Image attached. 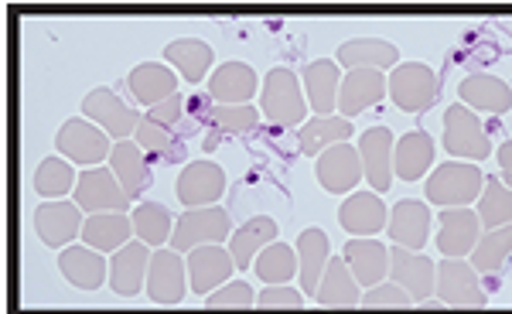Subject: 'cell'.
I'll list each match as a JSON object with an SVG mask.
<instances>
[{
    "label": "cell",
    "instance_id": "1",
    "mask_svg": "<svg viewBox=\"0 0 512 314\" xmlns=\"http://www.w3.org/2000/svg\"><path fill=\"white\" fill-rule=\"evenodd\" d=\"M424 192L431 205H441V209H465V205L478 202V192H485V175L478 171V164L448 161V164H441V168H434Z\"/></svg>",
    "mask_w": 512,
    "mask_h": 314
},
{
    "label": "cell",
    "instance_id": "2",
    "mask_svg": "<svg viewBox=\"0 0 512 314\" xmlns=\"http://www.w3.org/2000/svg\"><path fill=\"white\" fill-rule=\"evenodd\" d=\"M113 147H117V140L86 117L65 120L59 134H55V151H59V157L72 164H86V168H103V161H110Z\"/></svg>",
    "mask_w": 512,
    "mask_h": 314
},
{
    "label": "cell",
    "instance_id": "3",
    "mask_svg": "<svg viewBox=\"0 0 512 314\" xmlns=\"http://www.w3.org/2000/svg\"><path fill=\"white\" fill-rule=\"evenodd\" d=\"M263 117L277 127H304L308 117V96H304V82L294 76L291 69H270L263 79V96H260Z\"/></svg>",
    "mask_w": 512,
    "mask_h": 314
},
{
    "label": "cell",
    "instance_id": "4",
    "mask_svg": "<svg viewBox=\"0 0 512 314\" xmlns=\"http://www.w3.org/2000/svg\"><path fill=\"white\" fill-rule=\"evenodd\" d=\"M233 222L229 212L219 205L209 209H185L175 222V236H171V250H178L181 256H188L198 246H222L226 239H233Z\"/></svg>",
    "mask_w": 512,
    "mask_h": 314
},
{
    "label": "cell",
    "instance_id": "5",
    "mask_svg": "<svg viewBox=\"0 0 512 314\" xmlns=\"http://www.w3.org/2000/svg\"><path fill=\"white\" fill-rule=\"evenodd\" d=\"M444 151L468 164H478L492 154L489 130L478 120V113L468 110L465 103H454L444 113Z\"/></svg>",
    "mask_w": 512,
    "mask_h": 314
},
{
    "label": "cell",
    "instance_id": "6",
    "mask_svg": "<svg viewBox=\"0 0 512 314\" xmlns=\"http://www.w3.org/2000/svg\"><path fill=\"white\" fill-rule=\"evenodd\" d=\"M437 72L424 62H400L390 72V99L403 113H427L437 103Z\"/></svg>",
    "mask_w": 512,
    "mask_h": 314
},
{
    "label": "cell",
    "instance_id": "7",
    "mask_svg": "<svg viewBox=\"0 0 512 314\" xmlns=\"http://www.w3.org/2000/svg\"><path fill=\"white\" fill-rule=\"evenodd\" d=\"M82 117L93 120L96 127H103L117 144L120 140L137 137V127L144 123V113H137L134 106L123 103V99L106 86L93 89V93L82 99Z\"/></svg>",
    "mask_w": 512,
    "mask_h": 314
},
{
    "label": "cell",
    "instance_id": "8",
    "mask_svg": "<svg viewBox=\"0 0 512 314\" xmlns=\"http://www.w3.org/2000/svg\"><path fill=\"white\" fill-rule=\"evenodd\" d=\"M72 202H76L82 212H89V216H106V212H127V205L134 202V198L123 192L113 168H86L79 175L76 198H72Z\"/></svg>",
    "mask_w": 512,
    "mask_h": 314
},
{
    "label": "cell",
    "instance_id": "9",
    "mask_svg": "<svg viewBox=\"0 0 512 314\" xmlns=\"http://www.w3.org/2000/svg\"><path fill=\"white\" fill-rule=\"evenodd\" d=\"M434 297L441 304H451V308H485L489 304V294L478 284V270L465 260H448L444 256L437 263V291Z\"/></svg>",
    "mask_w": 512,
    "mask_h": 314
},
{
    "label": "cell",
    "instance_id": "10",
    "mask_svg": "<svg viewBox=\"0 0 512 314\" xmlns=\"http://www.w3.org/2000/svg\"><path fill=\"white\" fill-rule=\"evenodd\" d=\"M147 297L154 304H181V297L192 291L188 284V260L178 250H154L151 256V270H147Z\"/></svg>",
    "mask_w": 512,
    "mask_h": 314
},
{
    "label": "cell",
    "instance_id": "11",
    "mask_svg": "<svg viewBox=\"0 0 512 314\" xmlns=\"http://www.w3.org/2000/svg\"><path fill=\"white\" fill-rule=\"evenodd\" d=\"M226 192V171L216 161H192L175 181V195L185 209H209Z\"/></svg>",
    "mask_w": 512,
    "mask_h": 314
},
{
    "label": "cell",
    "instance_id": "12",
    "mask_svg": "<svg viewBox=\"0 0 512 314\" xmlns=\"http://www.w3.org/2000/svg\"><path fill=\"white\" fill-rule=\"evenodd\" d=\"M390 277L410 297H414V304H427L437 291V263L427 260V253H414V250H403V246H393L390 250Z\"/></svg>",
    "mask_w": 512,
    "mask_h": 314
},
{
    "label": "cell",
    "instance_id": "13",
    "mask_svg": "<svg viewBox=\"0 0 512 314\" xmlns=\"http://www.w3.org/2000/svg\"><path fill=\"white\" fill-rule=\"evenodd\" d=\"M31 226H35V233L45 246H52V250H65L72 239L82 236L86 219H82V209L76 202H45L35 209Z\"/></svg>",
    "mask_w": 512,
    "mask_h": 314
},
{
    "label": "cell",
    "instance_id": "14",
    "mask_svg": "<svg viewBox=\"0 0 512 314\" xmlns=\"http://www.w3.org/2000/svg\"><path fill=\"white\" fill-rule=\"evenodd\" d=\"M437 226H441V233H437V250H441L448 260H465L468 253H475L478 246V233H482V219H478L475 209H441V216H437Z\"/></svg>",
    "mask_w": 512,
    "mask_h": 314
},
{
    "label": "cell",
    "instance_id": "15",
    "mask_svg": "<svg viewBox=\"0 0 512 314\" xmlns=\"http://www.w3.org/2000/svg\"><path fill=\"white\" fill-rule=\"evenodd\" d=\"M185 260H188V284H192V291L198 297H209L219 287H226L236 267L233 253L222 250V246H198Z\"/></svg>",
    "mask_w": 512,
    "mask_h": 314
},
{
    "label": "cell",
    "instance_id": "16",
    "mask_svg": "<svg viewBox=\"0 0 512 314\" xmlns=\"http://www.w3.org/2000/svg\"><path fill=\"white\" fill-rule=\"evenodd\" d=\"M338 222L345 233H352V239H373L390 226V209L376 192H352L338 209Z\"/></svg>",
    "mask_w": 512,
    "mask_h": 314
},
{
    "label": "cell",
    "instance_id": "17",
    "mask_svg": "<svg viewBox=\"0 0 512 314\" xmlns=\"http://www.w3.org/2000/svg\"><path fill=\"white\" fill-rule=\"evenodd\" d=\"M393 134L390 127H373L359 137V154H362V171L376 195L393 188Z\"/></svg>",
    "mask_w": 512,
    "mask_h": 314
},
{
    "label": "cell",
    "instance_id": "18",
    "mask_svg": "<svg viewBox=\"0 0 512 314\" xmlns=\"http://www.w3.org/2000/svg\"><path fill=\"white\" fill-rule=\"evenodd\" d=\"M366 178L362 171V154L352 144H335L318 157V185L332 195L352 192L359 181Z\"/></svg>",
    "mask_w": 512,
    "mask_h": 314
},
{
    "label": "cell",
    "instance_id": "19",
    "mask_svg": "<svg viewBox=\"0 0 512 314\" xmlns=\"http://www.w3.org/2000/svg\"><path fill=\"white\" fill-rule=\"evenodd\" d=\"M390 233L393 246H403V250L424 253L427 236H431V209H427L420 198H403L390 209Z\"/></svg>",
    "mask_w": 512,
    "mask_h": 314
},
{
    "label": "cell",
    "instance_id": "20",
    "mask_svg": "<svg viewBox=\"0 0 512 314\" xmlns=\"http://www.w3.org/2000/svg\"><path fill=\"white\" fill-rule=\"evenodd\" d=\"M383 96H390V76L386 72H349L342 79V89H338V117H359L362 110L376 106Z\"/></svg>",
    "mask_w": 512,
    "mask_h": 314
},
{
    "label": "cell",
    "instance_id": "21",
    "mask_svg": "<svg viewBox=\"0 0 512 314\" xmlns=\"http://www.w3.org/2000/svg\"><path fill=\"white\" fill-rule=\"evenodd\" d=\"M151 246L130 239L123 250L110 256V287L120 297H134L140 287H147V270H151Z\"/></svg>",
    "mask_w": 512,
    "mask_h": 314
},
{
    "label": "cell",
    "instance_id": "22",
    "mask_svg": "<svg viewBox=\"0 0 512 314\" xmlns=\"http://www.w3.org/2000/svg\"><path fill=\"white\" fill-rule=\"evenodd\" d=\"M260 89V79L246 62H226L209 76V99L216 106H246Z\"/></svg>",
    "mask_w": 512,
    "mask_h": 314
},
{
    "label": "cell",
    "instance_id": "23",
    "mask_svg": "<svg viewBox=\"0 0 512 314\" xmlns=\"http://www.w3.org/2000/svg\"><path fill=\"white\" fill-rule=\"evenodd\" d=\"M304 96H308V106L315 110V117H335L338 110V89H342V72H338V62L332 59H315L304 69Z\"/></svg>",
    "mask_w": 512,
    "mask_h": 314
},
{
    "label": "cell",
    "instance_id": "24",
    "mask_svg": "<svg viewBox=\"0 0 512 314\" xmlns=\"http://www.w3.org/2000/svg\"><path fill=\"white\" fill-rule=\"evenodd\" d=\"M59 270L79 291H96L110 277V260H103V253H96L93 246H65L59 253Z\"/></svg>",
    "mask_w": 512,
    "mask_h": 314
},
{
    "label": "cell",
    "instance_id": "25",
    "mask_svg": "<svg viewBox=\"0 0 512 314\" xmlns=\"http://www.w3.org/2000/svg\"><path fill=\"white\" fill-rule=\"evenodd\" d=\"M342 256L355 280H359V287H379L390 274V250L379 239H349Z\"/></svg>",
    "mask_w": 512,
    "mask_h": 314
},
{
    "label": "cell",
    "instance_id": "26",
    "mask_svg": "<svg viewBox=\"0 0 512 314\" xmlns=\"http://www.w3.org/2000/svg\"><path fill=\"white\" fill-rule=\"evenodd\" d=\"M127 86H130V96H134L140 106H147V110L161 106L164 99L178 96V76H175V69H168V65H161V62L137 65V69L130 72Z\"/></svg>",
    "mask_w": 512,
    "mask_h": 314
},
{
    "label": "cell",
    "instance_id": "27",
    "mask_svg": "<svg viewBox=\"0 0 512 314\" xmlns=\"http://www.w3.org/2000/svg\"><path fill=\"white\" fill-rule=\"evenodd\" d=\"M458 96L468 110L475 113H509L512 110V89L502 79L489 76V72H475V76L461 79Z\"/></svg>",
    "mask_w": 512,
    "mask_h": 314
},
{
    "label": "cell",
    "instance_id": "28",
    "mask_svg": "<svg viewBox=\"0 0 512 314\" xmlns=\"http://www.w3.org/2000/svg\"><path fill=\"white\" fill-rule=\"evenodd\" d=\"M434 154V137L427 130H410L393 147V175L400 181H420L424 171L434 164Z\"/></svg>",
    "mask_w": 512,
    "mask_h": 314
},
{
    "label": "cell",
    "instance_id": "29",
    "mask_svg": "<svg viewBox=\"0 0 512 314\" xmlns=\"http://www.w3.org/2000/svg\"><path fill=\"white\" fill-rule=\"evenodd\" d=\"M338 62L345 65L349 72H386V69H396L400 65V52L390 41H379V38H355V41H345L338 48Z\"/></svg>",
    "mask_w": 512,
    "mask_h": 314
},
{
    "label": "cell",
    "instance_id": "30",
    "mask_svg": "<svg viewBox=\"0 0 512 314\" xmlns=\"http://www.w3.org/2000/svg\"><path fill=\"white\" fill-rule=\"evenodd\" d=\"M297 260H301V287H304V297L315 301L318 297V287H321V277H325L328 263H332V250H328V236L321 229H304L297 236Z\"/></svg>",
    "mask_w": 512,
    "mask_h": 314
},
{
    "label": "cell",
    "instance_id": "31",
    "mask_svg": "<svg viewBox=\"0 0 512 314\" xmlns=\"http://www.w3.org/2000/svg\"><path fill=\"white\" fill-rule=\"evenodd\" d=\"M270 243H277V222L270 216H253L236 229L229 239V253L236 260V270H253L256 256L267 250Z\"/></svg>",
    "mask_w": 512,
    "mask_h": 314
},
{
    "label": "cell",
    "instance_id": "32",
    "mask_svg": "<svg viewBox=\"0 0 512 314\" xmlns=\"http://www.w3.org/2000/svg\"><path fill=\"white\" fill-rule=\"evenodd\" d=\"M130 236H137L134 219L127 212H106V216H86L79 239L96 253H117L130 243Z\"/></svg>",
    "mask_w": 512,
    "mask_h": 314
},
{
    "label": "cell",
    "instance_id": "33",
    "mask_svg": "<svg viewBox=\"0 0 512 314\" xmlns=\"http://www.w3.org/2000/svg\"><path fill=\"white\" fill-rule=\"evenodd\" d=\"M110 168L113 175L120 178L123 192L130 198H140L151 188V164H147V154L140 151L137 140H120L110 154Z\"/></svg>",
    "mask_w": 512,
    "mask_h": 314
},
{
    "label": "cell",
    "instance_id": "34",
    "mask_svg": "<svg viewBox=\"0 0 512 314\" xmlns=\"http://www.w3.org/2000/svg\"><path fill=\"white\" fill-rule=\"evenodd\" d=\"M134 140L151 161H161V164L185 161V140L178 137V127H168V123L154 120L151 113H144V123L137 127Z\"/></svg>",
    "mask_w": 512,
    "mask_h": 314
},
{
    "label": "cell",
    "instance_id": "35",
    "mask_svg": "<svg viewBox=\"0 0 512 314\" xmlns=\"http://www.w3.org/2000/svg\"><path fill=\"white\" fill-rule=\"evenodd\" d=\"M355 134L352 120L345 117H315L304 127H297V147L308 157H321L328 147L335 144H349V137Z\"/></svg>",
    "mask_w": 512,
    "mask_h": 314
},
{
    "label": "cell",
    "instance_id": "36",
    "mask_svg": "<svg viewBox=\"0 0 512 314\" xmlns=\"http://www.w3.org/2000/svg\"><path fill=\"white\" fill-rule=\"evenodd\" d=\"M212 45H205V41L198 38H178L171 41V45H164V62L171 65V69L181 72V79L192 82V86H198V82L205 79V72L212 69Z\"/></svg>",
    "mask_w": 512,
    "mask_h": 314
},
{
    "label": "cell",
    "instance_id": "37",
    "mask_svg": "<svg viewBox=\"0 0 512 314\" xmlns=\"http://www.w3.org/2000/svg\"><path fill=\"white\" fill-rule=\"evenodd\" d=\"M315 301L321 304V308H355V304H362L359 280H355V274L349 270V263L345 260L328 263Z\"/></svg>",
    "mask_w": 512,
    "mask_h": 314
},
{
    "label": "cell",
    "instance_id": "38",
    "mask_svg": "<svg viewBox=\"0 0 512 314\" xmlns=\"http://www.w3.org/2000/svg\"><path fill=\"white\" fill-rule=\"evenodd\" d=\"M253 274L263 280L267 287H284L301 274V260H297V246L287 243H270L267 250L256 256Z\"/></svg>",
    "mask_w": 512,
    "mask_h": 314
},
{
    "label": "cell",
    "instance_id": "39",
    "mask_svg": "<svg viewBox=\"0 0 512 314\" xmlns=\"http://www.w3.org/2000/svg\"><path fill=\"white\" fill-rule=\"evenodd\" d=\"M130 219H134L137 239L147 246L164 250V243H171V236H175V219H171V212L158 202H140Z\"/></svg>",
    "mask_w": 512,
    "mask_h": 314
},
{
    "label": "cell",
    "instance_id": "40",
    "mask_svg": "<svg viewBox=\"0 0 512 314\" xmlns=\"http://www.w3.org/2000/svg\"><path fill=\"white\" fill-rule=\"evenodd\" d=\"M512 256V226H499V229H485L482 239H478L475 253H472V267L478 274L495 277L506 260Z\"/></svg>",
    "mask_w": 512,
    "mask_h": 314
},
{
    "label": "cell",
    "instance_id": "41",
    "mask_svg": "<svg viewBox=\"0 0 512 314\" xmlns=\"http://www.w3.org/2000/svg\"><path fill=\"white\" fill-rule=\"evenodd\" d=\"M478 219H482L485 229L512 226V188H506V181L485 175V192L478 198Z\"/></svg>",
    "mask_w": 512,
    "mask_h": 314
},
{
    "label": "cell",
    "instance_id": "42",
    "mask_svg": "<svg viewBox=\"0 0 512 314\" xmlns=\"http://www.w3.org/2000/svg\"><path fill=\"white\" fill-rule=\"evenodd\" d=\"M76 185H79V175L72 171V161H65V157H48V161L38 164V171H35L38 195L59 198V195L76 192Z\"/></svg>",
    "mask_w": 512,
    "mask_h": 314
},
{
    "label": "cell",
    "instance_id": "43",
    "mask_svg": "<svg viewBox=\"0 0 512 314\" xmlns=\"http://www.w3.org/2000/svg\"><path fill=\"white\" fill-rule=\"evenodd\" d=\"M260 123V110L256 106H216L209 113V127H212V140L216 137H233V134H250V130Z\"/></svg>",
    "mask_w": 512,
    "mask_h": 314
},
{
    "label": "cell",
    "instance_id": "44",
    "mask_svg": "<svg viewBox=\"0 0 512 314\" xmlns=\"http://www.w3.org/2000/svg\"><path fill=\"white\" fill-rule=\"evenodd\" d=\"M362 304L366 308H373V311H379V308H410L414 304V297H410L407 291H403L396 280H383L379 287H369L366 294H362Z\"/></svg>",
    "mask_w": 512,
    "mask_h": 314
},
{
    "label": "cell",
    "instance_id": "45",
    "mask_svg": "<svg viewBox=\"0 0 512 314\" xmlns=\"http://www.w3.org/2000/svg\"><path fill=\"white\" fill-rule=\"evenodd\" d=\"M209 308H253L256 304V294L246 280H229L226 287H219L216 294L205 297Z\"/></svg>",
    "mask_w": 512,
    "mask_h": 314
},
{
    "label": "cell",
    "instance_id": "46",
    "mask_svg": "<svg viewBox=\"0 0 512 314\" xmlns=\"http://www.w3.org/2000/svg\"><path fill=\"white\" fill-rule=\"evenodd\" d=\"M304 301H308V297L297 291V287L284 284V287H267L256 304H260L263 311H277V308H304Z\"/></svg>",
    "mask_w": 512,
    "mask_h": 314
},
{
    "label": "cell",
    "instance_id": "47",
    "mask_svg": "<svg viewBox=\"0 0 512 314\" xmlns=\"http://www.w3.org/2000/svg\"><path fill=\"white\" fill-rule=\"evenodd\" d=\"M154 120H161V123H168V127H178V120H181V113H185V103H181V96H171V99H164L161 106H154V110H147Z\"/></svg>",
    "mask_w": 512,
    "mask_h": 314
},
{
    "label": "cell",
    "instance_id": "48",
    "mask_svg": "<svg viewBox=\"0 0 512 314\" xmlns=\"http://www.w3.org/2000/svg\"><path fill=\"white\" fill-rule=\"evenodd\" d=\"M495 161H499V171H502V178H506V188H512V140H506V144L495 151Z\"/></svg>",
    "mask_w": 512,
    "mask_h": 314
}]
</instances>
